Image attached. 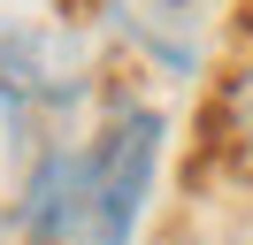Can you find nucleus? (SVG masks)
<instances>
[{
	"mask_svg": "<svg viewBox=\"0 0 253 245\" xmlns=\"http://www.w3.org/2000/svg\"><path fill=\"white\" fill-rule=\"evenodd\" d=\"M77 176H84V153H69V146H54L31 168V184H23V230L31 238H46V245L77 238Z\"/></svg>",
	"mask_w": 253,
	"mask_h": 245,
	"instance_id": "nucleus-2",
	"label": "nucleus"
},
{
	"mask_svg": "<svg viewBox=\"0 0 253 245\" xmlns=\"http://www.w3.org/2000/svg\"><path fill=\"white\" fill-rule=\"evenodd\" d=\"M222 122H230V146H238V161H253V54L238 61L230 92H222Z\"/></svg>",
	"mask_w": 253,
	"mask_h": 245,
	"instance_id": "nucleus-3",
	"label": "nucleus"
},
{
	"mask_svg": "<svg viewBox=\"0 0 253 245\" xmlns=\"http://www.w3.org/2000/svg\"><path fill=\"white\" fill-rule=\"evenodd\" d=\"M161 107L123 100L100 138L84 146V176H77V238L69 245H130L138 238V214L146 192H154V168H161Z\"/></svg>",
	"mask_w": 253,
	"mask_h": 245,
	"instance_id": "nucleus-1",
	"label": "nucleus"
},
{
	"mask_svg": "<svg viewBox=\"0 0 253 245\" xmlns=\"http://www.w3.org/2000/svg\"><path fill=\"white\" fill-rule=\"evenodd\" d=\"M169 8H192V0H169Z\"/></svg>",
	"mask_w": 253,
	"mask_h": 245,
	"instance_id": "nucleus-4",
	"label": "nucleus"
}]
</instances>
